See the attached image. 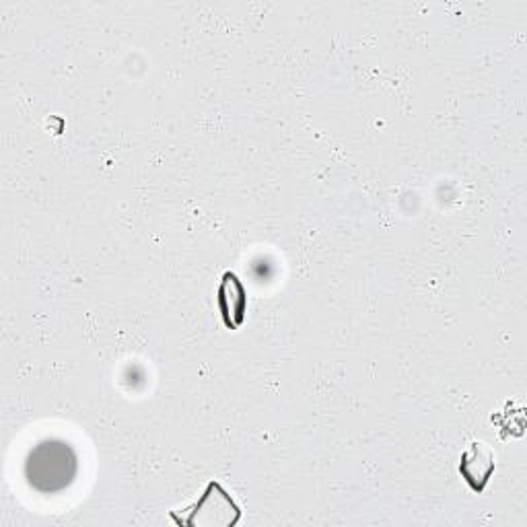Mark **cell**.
Segmentation results:
<instances>
[{
  "label": "cell",
  "instance_id": "obj_1",
  "mask_svg": "<svg viewBox=\"0 0 527 527\" xmlns=\"http://www.w3.org/2000/svg\"><path fill=\"white\" fill-rule=\"evenodd\" d=\"M217 303H219L225 326L229 330H237L245 320V303H248V297H245V289L241 285V280L233 272H225L221 280V287H219Z\"/></svg>",
  "mask_w": 527,
  "mask_h": 527
}]
</instances>
